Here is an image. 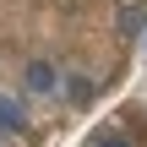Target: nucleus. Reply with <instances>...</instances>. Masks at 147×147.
<instances>
[{"mask_svg": "<svg viewBox=\"0 0 147 147\" xmlns=\"http://www.w3.org/2000/svg\"><path fill=\"white\" fill-rule=\"evenodd\" d=\"M55 87H60V71H55L49 60H33V65H27V93H38V98H49Z\"/></svg>", "mask_w": 147, "mask_h": 147, "instance_id": "1", "label": "nucleus"}, {"mask_svg": "<svg viewBox=\"0 0 147 147\" xmlns=\"http://www.w3.org/2000/svg\"><path fill=\"white\" fill-rule=\"evenodd\" d=\"M93 93H98V87H93V76H82V71H71V76H65V98H71L76 109H87V104H93Z\"/></svg>", "mask_w": 147, "mask_h": 147, "instance_id": "2", "label": "nucleus"}, {"mask_svg": "<svg viewBox=\"0 0 147 147\" xmlns=\"http://www.w3.org/2000/svg\"><path fill=\"white\" fill-rule=\"evenodd\" d=\"M22 125H27V109H22L16 98L0 93V131H22Z\"/></svg>", "mask_w": 147, "mask_h": 147, "instance_id": "3", "label": "nucleus"}, {"mask_svg": "<svg viewBox=\"0 0 147 147\" xmlns=\"http://www.w3.org/2000/svg\"><path fill=\"white\" fill-rule=\"evenodd\" d=\"M120 33H125V38H136V33H142V11H136V5H125V11H120Z\"/></svg>", "mask_w": 147, "mask_h": 147, "instance_id": "4", "label": "nucleus"}, {"mask_svg": "<svg viewBox=\"0 0 147 147\" xmlns=\"http://www.w3.org/2000/svg\"><path fill=\"white\" fill-rule=\"evenodd\" d=\"M104 147H131V142H125V136H104Z\"/></svg>", "mask_w": 147, "mask_h": 147, "instance_id": "5", "label": "nucleus"}]
</instances>
